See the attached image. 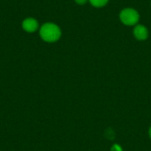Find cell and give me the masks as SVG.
I'll use <instances>...</instances> for the list:
<instances>
[{"instance_id":"obj_1","label":"cell","mask_w":151,"mask_h":151,"mask_svg":"<svg viewBox=\"0 0 151 151\" xmlns=\"http://www.w3.org/2000/svg\"><path fill=\"white\" fill-rule=\"evenodd\" d=\"M40 35L45 42H53L59 39L61 31L57 25L53 23H46L41 27Z\"/></svg>"},{"instance_id":"obj_2","label":"cell","mask_w":151,"mask_h":151,"mask_svg":"<svg viewBox=\"0 0 151 151\" xmlns=\"http://www.w3.org/2000/svg\"><path fill=\"white\" fill-rule=\"evenodd\" d=\"M120 20L127 26L135 25L139 20V13L132 8H127L120 12Z\"/></svg>"},{"instance_id":"obj_3","label":"cell","mask_w":151,"mask_h":151,"mask_svg":"<svg viewBox=\"0 0 151 151\" xmlns=\"http://www.w3.org/2000/svg\"><path fill=\"white\" fill-rule=\"evenodd\" d=\"M134 35L136 39L142 41V40H146L148 38L149 32H148V29L144 26L137 25L134 29Z\"/></svg>"},{"instance_id":"obj_4","label":"cell","mask_w":151,"mask_h":151,"mask_svg":"<svg viewBox=\"0 0 151 151\" xmlns=\"http://www.w3.org/2000/svg\"><path fill=\"white\" fill-rule=\"evenodd\" d=\"M37 27H38L37 21L34 19H31V18L26 19L22 23V27L27 32H33V31L36 30Z\"/></svg>"},{"instance_id":"obj_5","label":"cell","mask_w":151,"mask_h":151,"mask_svg":"<svg viewBox=\"0 0 151 151\" xmlns=\"http://www.w3.org/2000/svg\"><path fill=\"white\" fill-rule=\"evenodd\" d=\"M109 0H89L91 4L95 7H103L104 6Z\"/></svg>"},{"instance_id":"obj_6","label":"cell","mask_w":151,"mask_h":151,"mask_svg":"<svg viewBox=\"0 0 151 151\" xmlns=\"http://www.w3.org/2000/svg\"><path fill=\"white\" fill-rule=\"evenodd\" d=\"M106 137L108 139H111L112 140L114 138V132L111 130V129H107L106 130Z\"/></svg>"},{"instance_id":"obj_7","label":"cell","mask_w":151,"mask_h":151,"mask_svg":"<svg viewBox=\"0 0 151 151\" xmlns=\"http://www.w3.org/2000/svg\"><path fill=\"white\" fill-rule=\"evenodd\" d=\"M111 151H123V150H122L121 147H120L119 144H114V145L112 146V148H111Z\"/></svg>"},{"instance_id":"obj_8","label":"cell","mask_w":151,"mask_h":151,"mask_svg":"<svg viewBox=\"0 0 151 151\" xmlns=\"http://www.w3.org/2000/svg\"><path fill=\"white\" fill-rule=\"evenodd\" d=\"M88 0H75V2L79 4H84Z\"/></svg>"},{"instance_id":"obj_9","label":"cell","mask_w":151,"mask_h":151,"mask_svg":"<svg viewBox=\"0 0 151 151\" xmlns=\"http://www.w3.org/2000/svg\"><path fill=\"white\" fill-rule=\"evenodd\" d=\"M150 138H151V127L150 128Z\"/></svg>"}]
</instances>
